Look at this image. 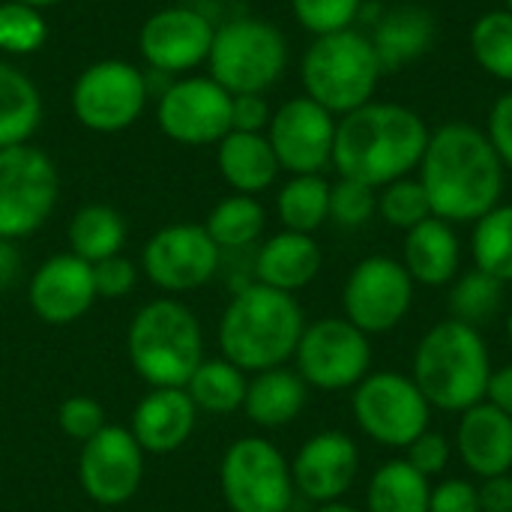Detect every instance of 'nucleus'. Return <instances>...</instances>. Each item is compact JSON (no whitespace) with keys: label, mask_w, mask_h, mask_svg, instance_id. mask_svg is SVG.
<instances>
[{"label":"nucleus","mask_w":512,"mask_h":512,"mask_svg":"<svg viewBox=\"0 0 512 512\" xmlns=\"http://www.w3.org/2000/svg\"><path fill=\"white\" fill-rule=\"evenodd\" d=\"M267 225V213L255 195H228L222 198L204 222V231L219 249H246L252 246Z\"/></svg>","instance_id":"nucleus-33"},{"label":"nucleus","mask_w":512,"mask_h":512,"mask_svg":"<svg viewBox=\"0 0 512 512\" xmlns=\"http://www.w3.org/2000/svg\"><path fill=\"white\" fill-rule=\"evenodd\" d=\"M315 512H360V510H354L351 504H342V501H330V504H321Z\"/></svg>","instance_id":"nucleus-50"},{"label":"nucleus","mask_w":512,"mask_h":512,"mask_svg":"<svg viewBox=\"0 0 512 512\" xmlns=\"http://www.w3.org/2000/svg\"><path fill=\"white\" fill-rule=\"evenodd\" d=\"M162 135L183 147H210L231 132V93L210 75H189L168 84L156 105Z\"/></svg>","instance_id":"nucleus-13"},{"label":"nucleus","mask_w":512,"mask_h":512,"mask_svg":"<svg viewBox=\"0 0 512 512\" xmlns=\"http://www.w3.org/2000/svg\"><path fill=\"white\" fill-rule=\"evenodd\" d=\"M414 300V279L405 264L387 255L363 258L342 291L345 318L366 336L387 333L402 324Z\"/></svg>","instance_id":"nucleus-14"},{"label":"nucleus","mask_w":512,"mask_h":512,"mask_svg":"<svg viewBox=\"0 0 512 512\" xmlns=\"http://www.w3.org/2000/svg\"><path fill=\"white\" fill-rule=\"evenodd\" d=\"M216 24L192 6H165L153 12L141 33L138 51L144 63L162 75H183L210 57Z\"/></svg>","instance_id":"nucleus-18"},{"label":"nucleus","mask_w":512,"mask_h":512,"mask_svg":"<svg viewBox=\"0 0 512 512\" xmlns=\"http://www.w3.org/2000/svg\"><path fill=\"white\" fill-rule=\"evenodd\" d=\"M129 363L141 381L156 387H186L204 360V333L189 306L162 297L144 303L129 324Z\"/></svg>","instance_id":"nucleus-5"},{"label":"nucleus","mask_w":512,"mask_h":512,"mask_svg":"<svg viewBox=\"0 0 512 512\" xmlns=\"http://www.w3.org/2000/svg\"><path fill=\"white\" fill-rule=\"evenodd\" d=\"M78 480L90 501L102 507L126 504L144 480V450L123 426H105L81 447Z\"/></svg>","instance_id":"nucleus-17"},{"label":"nucleus","mask_w":512,"mask_h":512,"mask_svg":"<svg viewBox=\"0 0 512 512\" xmlns=\"http://www.w3.org/2000/svg\"><path fill=\"white\" fill-rule=\"evenodd\" d=\"M510 339H512V318H510Z\"/></svg>","instance_id":"nucleus-53"},{"label":"nucleus","mask_w":512,"mask_h":512,"mask_svg":"<svg viewBox=\"0 0 512 512\" xmlns=\"http://www.w3.org/2000/svg\"><path fill=\"white\" fill-rule=\"evenodd\" d=\"M219 486L231 512H288L297 492L291 465L264 438H240L225 450Z\"/></svg>","instance_id":"nucleus-9"},{"label":"nucleus","mask_w":512,"mask_h":512,"mask_svg":"<svg viewBox=\"0 0 512 512\" xmlns=\"http://www.w3.org/2000/svg\"><path fill=\"white\" fill-rule=\"evenodd\" d=\"M507 12H512V0H507Z\"/></svg>","instance_id":"nucleus-52"},{"label":"nucleus","mask_w":512,"mask_h":512,"mask_svg":"<svg viewBox=\"0 0 512 512\" xmlns=\"http://www.w3.org/2000/svg\"><path fill=\"white\" fill-rule=\"evenodd\" d=\"M216 165L222 180L240 195H258L279 177V159L264 132H228L216 144Z\"/></svg>","instance_id":"nucleus-25"},{"label":"nucleus","mask_w":512,"mask_h":512,"mask_svg":"<svg viewBox=\"0 0 512 512\" xmlns=\"http://www.w3.org/2000/svg\"><path fill=\"white\" fill-rule=\"evenodd\" d=\"M384 69L372 48V39L357 30H339L315 36L300 63L306 96L330 114H348L372 102Z\"/></svg>","instance_id":"nucleus-6"},{"label":"nucleus","mask_w":512,"mask_h":512,"mask_svg":"<svg viewBox=\"0 0 512 512\" xmlns=\"http://www.w3.org/2000/svg\"><path fill=\"white\" fill-rule=\"evenodd\" d=\"M405 450H408L405 462L411 468H417L423 477L441 474L447 468V462H450V441L444 435H438V432H429V429L414 444H408Z\"/></svg>","instance_id":"nucleus-43"},{"label":"nucleus","mask_w":512,"mask_h":512,"mask_svg":"<svg viewBox=\"0 0 512 512\" xmlns=\"http://www.w3.org/2000/svg\"><path fill=\"white\" fill-rule=\"evenodd\" d=\"M363 0H291L294 18L315 36L348 30L360 15Z\"/></svg>","instance_id":"nucleus-39"},{"label":"nucleus","mask_w":512,"mask_h":512,"mask_svg":"<svg viewBox=\"0 0 512 512\" xmlns=\"http://www.w3.org/2000/svg\"><path fill=\"white\" fill-rule=\"evenodd\" d=\"M420 183L432 216L450 225L477 222L501 204L504 162L486 132L468 123H447L429 135Z\"/></svg>","instance_id":"nucleus-1"},{"label":"nucleus","mask_w":512,"mask_h":512,"mask_svg":"<svg viewBox=\"0 0 512 512\" xmlns=\"http://www.w3.org/2000/svg\"><path fill=\"white\" fill-rule=\"evenodd\" d=\"M30 309L39 321L51 327H66L90 312L96 300L93 264L81 261L72 252L54 255L36 267L27 285Z\"/></svg>","instance_id":"nucleus-19"},{"label":"nucleus","mask_w":512,"mask_h":512,"mask_svg":"<svg viewBox=\"0 0 512 512\" xmlns=\"http://www.w3.org/2000/svg\"><path fill=\"white\" fill-rule=\"evenodd\" d=\"M477 270L498 282H512V204H498L474 225L471 237Z\"/></svg>","instance_id":"nucleus-34"},{"label":"nucleus","mask_w":512,"mask_h":512,"mask_svg":"<svg viewBox=\"0 0 512 512\" xmlns=\"http://www.w3.org/2000/svg\"><path fill=\"white\" fill-rule=\"evenodd\" d=\"M435 42V18L420 6H399L387 12L372 33V48L384 72L402 69L405 63L426 54Z\"/></svg>","instance_id":"nucleus-26"},{"label":"nucleus","mask_w":512,"mask_h":512,"mask_svg":"<svg viewBox=\"0 0 512 512\" xmlns=\"http://www.w3.org/2000/svg\"><path fill=\"white\" fill-rule=\"evenodd\" d=\"M474 60L498 81L512 84V12L492 9L471 27Z\"/></svg>","instance_id":"nucleus-35"},{"label":"nucleus","mask_w":512,"mask_h":512,"mask_svg":"<svg viewBox=\"0 0 512 512\" xmlns=\"http://www.w3.org/2000/svg\"><path fill=\"white\" fill-rule=\"evenodd\" d=\"M306 408V381L288 369H267L258 372L246 387L243 411L255 426L279 429L300 417Z\"/></svg>","instance_id":"nucleus-27"},{"label":"nucleus","mask_w":512,"mask_h":512,"mask_svg":"<svg viewBox=\"0 0 512 512\" xmlns=\"http://www.w3.org/2000/svg\"><path fill=\"white\" fill-rule=\"evenodd\" d=\"M462 261V243L450 222L429 216L405 237V270L414 282L438 288L456 279Z\"/></svg>","instance_id":"nucleus-24"},{"label":"nucleus","mask_w":512,"mask_h":512,"mask_svg":"<svg viewBox=\"0 0 512 512\" xmlns=\"http://www.w3.org/2000/svg\"><path fill=\"white\" fill-rule=\"evenodd\" d=\"M378 213L387 225L411 231L414 225H420L423 219L432 216V204H429V195L420 180L402 177V180L384 186V195L378 198Z\"/></svg>","instance_id":"nucleus-38"},{"label":"nucleus","mask_w":512,"mask_h":512,"mask_svg":"<svg viewBox=\"0 0 512 512\" xmlns=\"http://www.w3.org/2000/svg\"><path fill=\"white\" fill-rule=\"evenodd\" d=\"M456 450L468 471L483 480L512 474V417L492 402H480L462 411Z\"/></svg>","instance_id":"nucleus-22"},{"label":"nucleus","mask_w":512,"mask_h":512,"mask_svg":"<svg viewBox=\"0 0 512 512\" xmlns=\"http://www.w3.org/2000/svg\"><path fill=\"white\" fill-rule=\"evenodd\" d=\"M270 102L264 93H237L231 96V129L234 132H267L270 126Z\"/></svg>","instance_id":"nucleus-44"},{"label":"nucleus","mask_w":512,"mask_h":512,"mask_svg":"<svg viewBox=\"0 0 512 512\" xmlns=\"http://www.w3.org/2000/svg\"><path fill=\"white\" fill-rule=\"evenodd\" d=\"M60 177L51 156L33 144L0 150V237L36 234L54 213Z\"/></svg>","instance_id":"nucleus-8"},{"label":"nucleus","mask_w":512,"mask_h":512,"mask_svg":"<svg viewBox=\"0 0 512 512\" xmlns=\"http://www.w3.org/2000/svg\"><path fill=\"white\" fill-rule=\"evenodd\" d=\"M264 135L279 159V168L291 174H321L333 165L336 114L309 96H294L279 105Z\"/></svg>","instance_id":"nucleus-16"},{"label":"nucleus","mask_w":512,"mask_h":512,"mask_svg":"<svg viewBox=\"0 0 512 512\" xmlns=\"http://www.w3.org/2000/svg\"><path fill=\"white\" fill-rule=\"evenodd\" d=\"M429 402L414 378L372 372L354 390V417L363 435L384 447H408L429 429Z\"/></svg>","instance_id":"nucleus-11"},{"label":"nucleus","mask_w":512,"mask_h":512,"mask_svg":"<svg viewBox=\"0 0 512 512\" xmlns=\"http://www.w3.org/2000/svg\"><path fill=\"white\" fill-rule=\"evenodd\" d=\"M222 249L210 240L204 225L177 222L159 228L141 255L147 279L168 291V294H186L201 285H207L219 270Z\"/></svg>","instance_id":"nucleus-15"},{"label":"nucleus","mask_w":512,"mask_h":512,"mask_svg":"<svg viewBox=\"0 0 512 512\" xmlns=\"http://www.w3.org/2000/svg\"><path fill=\"white\" fill-rule=\"evenodd\" d=\"M57 423H60V432L72 441H90L96 432H102L108 423H105V411L96 399L90 396H72L60 405L57 411Z\"/></svg>","instance_id":"nucleus-41"},{"label":"nucleus","mask_w":512,"mask_h":512,"mask_svg":"<svg viewBox=\"0 0 512 512\" xmlns=\"http://www.w3.org/2000/svg\"><path fill=\"white\" fill-rule=\"evenodd\" d=\"M303 330L306 318L294 294L249 282L231 297L222 312V357L252 375L279 369L294 357Z\"/></svg>","instance_id":"nucleus-3"},{"label":"nucleus","mask_w":512,"mask_h":512,"mask_svg":"<svg viewBox=\"0 0 512 512\" xmlns=\"http://www.w3.org/2000/svg\"><path fill=\"white\" fill-rule=\"evenodd\" d=\"M69 252L87 264L120 255L126 243V219L111 204H84L75 210L66 228Z\"/></svg>","instance_id":"nucleus-29"},{"label":"nucleus","mask_w":512,"mask_h":512,"mask_svg":"<svg viewBox=\"0 0 512 512\" xmlns=\"http://www.w3.org/2000/svg\"><path fill=\"white\" fill-rule=\"evenodd\" d=\"M486 402H492L495 408H501L507 417H512V363L492 372L489 390H486Z\"/></svg>","instance_id":"nucleus-48"},{"label":"nucleus","mask_w":512,"mask_h":512,"mask_svg":"<svg viewBox=\"0 0 512 512\" xmlns=\"http://www.w3.org/2000/svg\"><path fill=\"white\" fill-rule=\"evenodd\" d=\"M504 303V282L492 279L483 270H471L465 273L453 291H450V312L456 321L468 324V327H483L492 315H498Z\"/></svg>","instance_id":"nucleus-36"},{"label":"nucleus","mask_w":512,"mask_h":512,"mask_svg":"<svg viewBox=\"0 0 512 512\" xmlns=\"http://www.w3.org/2000/svg\"><path fill=\"white\" fill-rule=\"evenodd\" d=\"M429 135L417 111L372 99L336 120L333 165L339 177L372 189L390 186L420 168Z\"/></svg>","instance_id":"nucleus-2"},{"label":"nucleus","mask_w":512,"mask_h":512,"mask_svg":"<svg viewBox=\"0 0 512 512\" xmlns=\"http://www.w3.org/2000/svg\"><path fill=\"white\" fill-rule=\"evenodd\" d=\"M429 512H483L477 486L468 480H444L429 495Z\"/></svg>","instance_id":"nucleus-45"},{"label":"nucleus","mask_w":512,"mask_h":512,"mask_svg":"<svg viewBox=\"0 0 512 512\" xmlns=\"http://www.w3.org/2000/svg\"><path fill=\"white\" fill-rule=\"evenodd\" d=\"M48 42V21L42 9L18 0H0V51L3 54H36Z\"/></svg>","instance_id":"nucleus-37"},{"label":"nucleus","mask_w":512,"mask_h":512,"mask_svg":"<svg viewBox=\"0 0 512 512\" xmlns=\"http://www.w3.org/2000/svg\"><path fill=\"white\" fill-rule=\"evenodd\" d=\"M492 378L489 348L477 327L456 318L435 324L414 354V384L429 405L462 414L486 402Z\"/></svg>","instance_id":"nucleus-4"},{"label":"nucleus","mask_w":512,"mask_h":512,"mask_svg":"<svg viewBox=\"0 0 512 512\" xmlns=\"http://www.w3.org/2000/svg\"><path fill=\"white\" fill-rule=\"evenodd\" d=\"M246 372L228 363L225 357L219 360H201V366L192 372L186 381V393L198 411L207 414H234L246 402Z\"/></svg>","instance_id":"nucleus-31"},{"label":"nucleus","mask_w":512,"mask_h":512,"mask_svg":"<svg viewBox=\"0 0 512 512\" xmlns=\"http://www.w3.org/2000/svg\"><path fill=\"white\" fill-rule=\"evenodd\" d=\"M321 270V246L312 234L279 231L255 255V276L261 285L294 294L306 288Z\"/></svg>","instance_id":"nucleus-23"},{"label":"nucleus","mask_w":512,"mask_h":512,"mask_svg":"<svg viewBox=\"0 0 512 512\" xmlns=\"http://www.w3.org/2000/svg\"><path fill=\"white\" fill-rule=\"evenodd\" d=\"M21 276V252L15 240L0 237V291L12 288Z\"/></svg>","instance_id":"nucleus-49"},{"label":"nucleus","mask_w":512,"mask_h":512,"mask_svg":"<svg viewBox=\"0 0 512 512\" xmlns=\"http://www.w3.org/2000/svg\"><path fill=\"white\" fill-rule=\"evenodd\" d=\"M285 231L312 234L330 219V183L321 174H294L276 198Z\"/></svg>","instance_id":"nucleus-32"},{"label":"nucleus","mask_w":512,"mask_h":512,"mask_svg":"<svg viewBox=\"0 0 512 512\" xmlns=\"http://www.w3.org/2000/svg\"><path fill=\"white\" fill-rule=\"evenodd\" d=\"M378 210L375 189L348 177H339V183L330 186V219L342 228H360L372 219Z\"/></svg>","instance_id":"nucleus-40"},{"label":"nucleus","mask_w":512,"mask_h":512,"mask_svg":"<svg viewBox=\"0 0 512 512\" xmlns=\"http://www.w3.org/2000/svg\"><path fill=\"white\" fill-rule=\"evenodd\" d=\"M42 123L39 87L18 66L0 60V150L27 144Z\"/></svg>","instance_id":"nucleus-28"},{"label":"nucleus","mask_w":512,"mask_h":512,"mask_svg":"<svg viewBox=\"0 0 512 512\" xmlns=\"http://www.w3.org/2000/svg\"><path fill=\"white\" fill-rule=\"evenodd\" d=\"M18 3H24V6H33V9H48V6H57V3H63V0H18Z\"/></svg>","instance_id":"nucleus-51"},{"label":"nucleus","mask_w":512,"mask_h":512,"mask_svg":"<svg viewBox=\"0 0 512 512\" xmlns=\"http://www.w3.org/2000/svg\"><path fill=\"white\" fill-rule=\"evenodd\" d=\"M357 471L360 450L345 432L336 429L312 435L291 462L294 489L315 504L339 501L354 486Z\"/></svg>","instance_id":"nucleus-20"},{"label":"nucleus","mask_w":512,"mask_h":512,"mask_svg":"<svg viewBox=\"0 0 512 512\" xmlns=\"http://www.w3.org/2000/svg\"><path fill=\"white\" fill-rule=\"evenodd\" d=\"M198 408L183 387H156L132 411V438L144 453H174L195 432Z\"/></svg>","instance_id":"nucleus-21"},{"label":"nucleus","mask_w":512,"mask_h":512,"mask_svg":"<svg viewBox=\"0 0 512 512\" xmlns=\"http://www.w3.org/2000/svg\"><path fill=\"white\" fill-rule=\"evenodd\" d=\"M429 477L402 462H387L372 474L366 504L369 512H429Z\"/></svg>","instance_id":"nucleus-30"},{"label":"nucleus","mask_w":512,"mask_h":512,"mask_svg":"<svg viewBox=\"0 0 512 512\" xmlns=\"http://www.w3.org/2000/svg\"><path fill=\"white\" fill-rule=\"evenodd\" d=\"M477 495L483 512H512V474L486 477L483 486H477Z\"/></svg>","instance_id":"nucleus-47"},{"label":"nucleus","mask_w":512,"mask_h":512,"mask_svg":"<svg viewBox=\"0 0 512 512\" xmlns=\"http://www.w3.org/2000/svg\"><path fill=\"white\" fill-rule=\"evenodd\" d=\"M207 66L210 78L231 96L264 93L288 66V39L264 18H231L216 27Z\"/></svg>","instance_id":"nucleus-7"},{"label":"nucleus","mask_w":512,"mask_h":512,"mask_svg":"<svg viewBox=\"0 0 512 512\" xmlns=\"http://www.w3.org/2000/svg\"><path fill=\"white\" fill-rule=\"evenodd\" d=\"M486 135H489L492 147L498 150L501 162H504L507 168H512V90L510 93H504V96L492 105Z\"/></svg>","instance_id":"nucleus-46"},{"label":"nucleus","mask_w":512,"mask_h":512,"mask_svg":"<svg viewBox=\"0 0 512 512\" xmlns=\"http://www.w3.org/2000/svg\"><path fill=\"white\" fill-rule=\"evenodd\" d=\"M294 357L306 387L327 393L357 387L372 369L369 336L348 318H321L306 327Z\"/></svg>","instance_id":"nucleus-12"},{"label":"nucleus","mask_w":512,"mask_h":512,"mask_svg":"<svg viewBox=\"0 0 512 512\" xmlns=\"http://www.w3.org/2000/svg\"><path fill=\"white\" fill-rule=\"evenodd\" d=\"M135 282H138V267L123 255H111L93 264V285H96V297L102 300L126 297L135 288Z\"/></svg>","instance_id":"nucleus-42"},{"label":"nucleus","mask_w":512,"mask_h":512,"mask_svg":"<svg viewBox=\"0 0 512 512\" xmlns=\"http://www.w3.org/2000/svg\"><path fill=\"white\" fill-rule=\"evenodd\" d=\"M147 78L129 60H96L72 84V114L99 135H114L138 123L147 105Z\"/></svg>","instance_id":"nucleus-10"}]
</instances>
